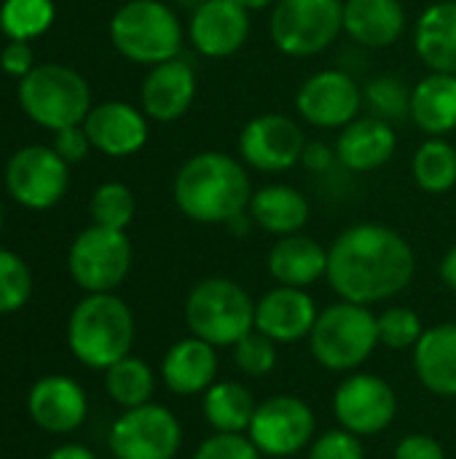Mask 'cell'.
<instances>
[{"label":"cell","instance_id":"obj_1","mask_svg":"<svg viewBox=\"0 0 456 459\" xmlns=\"http://www.w3.org/2000/svg\"><path fill=\"white\" fill-rule=\"evenodd\" d=\"M417 277V253L392 226H347L328 247V285L341 301L374 307L400 296Z\"/></svg>","mask_w":456,"mask_h":459},{"label":"cell","instance_id":"obj_28","mask_svg":"<svg viewBox=\"0 0 456 459\" xmlns=\"http://www.w3.org/2000/svg\"><path fill=\"white\" fill-rule=\"evenodd\" d=\"M411 124L425 137H449L456 132V75L427 73L411 86Z\"/></svg>","mask_w":456,"mask_h":459},{"label":"cell","instance_id":"obj_41","mask_svg":"<svg viewBox=\"0 0 456 459\" xmlns=\"http://www.w3.org/2000/svg\"><path fill=\"white\" fill-rule=\"evenodd\" d=\"M392 459H446V449L427 433H409L398 441Z\"/></svg>","mask_w":456,"mask_h":459},{"label":"cell","instance_id":"obj_17","mask_svg":"<svg viewBox=\"0 0 456 459\" xmlns=\"http://www.w3.org/2000/svg\"><path fill=\"white\" fill-rule=\"evenodd\" d=\"M320 307L306 288L274 285L255 301V331L277 344H298L309 339Z\"/></svg>","mask_w":456,"mask_h":459},{"label":"cell","instance_id":"obj_6","mask_svg":"<svg viewBox=\"0 0 456 459\" xmlns=\"http://www.w3.org/2000/svg\"><path fill=\"white\" fill-rule=\"evenodd\" d=\"M185 325L191 336L212 347H234L255 331V299L228 277H207L185 296Z\"/></svg>","mask_w":456,"mask_h":459},{"label":"cell","instance_id":"obj_27","mask_svg":"<svg viewBox=\"0 0 456 459\" xmlns=\"http://www.w3.org/2000/svg\"><path fill=\"white\" fill-rule=\"evenodd\" d=\"M411 352L422 387L438 398H456V323L425 328Z\"/></svg>","mask_w":456,"mask_h":459},{"label":"cell","instance_id":"obj_12","mask_svg":"<svg viewBox=\"0 0 456 459\" xmlns=\"http://www.w3.org/2000/svg\"><path fill=\"white\" fill-rule=\"evenodd\" d=\"M108 446L116 459H175L183 446L180 420L161 403L124 409L113 422Z\"/></svg>","mask_w":456,"mask_h":459},{"label":"cell","instance_id":"obj_21","mask_svg":"<svg viewBox=\"0 0 456 459\" xmlns=\"http://www.w3.org/2000/svg\"><path fill=\"white\" fill-rule=\"evenodd\" d=\"M333 148L339 164L347 172L366 175L392 161L398 151V132L390 121L368 113V116H357L352 124L339 129Z\"/></svg>","mask_w":456,"mask_h":459},{"label":"cell","instance_id":"obj_40","mask_svg":"<svg viewBox=\"0 0 456 459\" xmlns=\"http://www.w3.org/2000/svg\"><path fill=\"white\" fill-rule=\"evenodd\" d=\"M51 148L67 161V164H75V161H83L91 151V140L83 129V124H75V126H65V129H56L54 132V140H51Z\"/></svg>","mask_w":456,"mask_h":459},{"label":"cell","instance_id":"obj_20","mask_svg":"<svg viewBox=\"0 0 456 459\" xmlns=\"http://www.w3.org/2000/svg\"><path fill=\"white\" fill-rule=\"evenodd\" d=\"M27 411H30V420L40 430L54 433V436H67L86 422L89 401H86L83 387L75 379L51 374V377L38 379L30 387Z\"/></svg>","mask_w":456,"mask_h":459},{"label":"cell","instance_id":"obj_3","mask_svg":"<svg viewBox=\"0 0 456 459\" xmlns=\"http://www.w3.org/2000/svg\"><path fill=\"white\" fill-rule=\"evenodd\" d=\"M67 347L78 363L108 371L134 347V315L116 293H86L67 317Z\"/></svg>","mask_w":456,"mask_h":459},{"label":"cell","instance_id":"obj_13","mask_svg":"<svg viewBox=\"0 0 456 459\" xmlns=\"http://www.w3.org/2000/svg\"><path fill=\"white\" fill-rule=\"evenodd\" d=\"M293 105L306 126L344 129L366 108L363 83L341 67H323L298 83Z\"/></svg>","mask_w":456,"mask_h":459},{"label":"cell","instance_id":"obj_35","mask_svg":"<svg viewBox=\"0 0 456 459\" xmlns=\"http://www.w3.org/2000/svg\"><path fill=\"white\" fill-rule=\"evenodd\" d=\"M376 328L379 344L395 352L414 350L425 333V323L411 307H387L382 315H376Z\"/></svg>","mask_w":456,"mask_h":459},{"label":"cell","instance_id":"obj_24","mask_svg":"<svg viewBox=\"0 0 456 459\" xmlns=\"http://www.w3.org/2000/svg\"><path fill=\"white\" fill-rule=\"evenodd\" d=\"M266 269L277 285L312 288L328 274V247L304 231L277 237L266 255Z\"/></svg>","mask_w":456,"mask_h":459},{"label":"cell","instance_id":"obj_37","mask_svg":"<svg viewBox=\"0 0 456 459\" xmlns=\"http://www.w3.org/2000/svg\"><path fill=\"white\" fill-rule=\"evenodd\" d=\"M277 342L263 336L261 331H250L245 339H239L231 347V360L239 368V374L250 379H263L277 368Z\"/></svg>","mask_w":456,"mask_h":459},{"label":"cell","instance_id":"obj_46","mask_svg":"<svg viewBox=\"0 0 456 459\" xmlns=\"http://www.w3.org/2000/svg\"><path fill=\"white\" fill-rule=\"evenodd\" d=\"M250 13H255V11H271V5L277 3V0H239Z\"/></svg>","mask_w":456,"mask_h":459},{"label":"cell","instance_id":"obj_9","mask_svg":"<svg viewBox=\"0 0 456 459\" xmlns=\"http://www.w3.org/2000/svg\"><path fill=\"white\" fill-rule=\"evenodd\" d=\"M132 242L126 231L89 226L83 229L67 253V272L73 282L86 293H113L132 269Z\"/></svg>","mask_w":456,"mask_h":459},{"label":"cell","instance_id":"obj_11","mask_svg":"<svg viewBox=\"0 0 456 459\" xmlns=\"http://www.w3.org/2000/svg\"><path fill=\"white\" fill-rule=\"evenodd\" d=\"M317 436V417L298 395H271L258 403L247 438L263 457H296L309 449Z\"/></svg>","mask_w":456,"mask_h":459},{"label":"cell","instance_id":"obj_36","mask_svg":"<svg viewBox=\"0 0 456 459\" xmlns=\"http://www.w3.org/2000/svg\"><path fill=\"white\" fill-rule=\"evenodd\" d=\"M32 296V272L22 255L0 247V315L19 312Z\"/></svg>","mask_w":456,"mask_h":459},{"label":"cell","instance_id":"obj_39","mask_svg":"<svg viewBox=\"0 0 456 459\" xmlns=\"http://www.w3.org/2000/svg\"><path fill=\"white\" fill-rule=\"evenodd\" d=\"M191 459H266L247 433H212L204 438Z\"/></svg>","mask_w":456,"mask_h":459},{"label":"cell","instance_id":"obj_42","mask_svg":"<svg viewBox=\"0 0 456 459\" xmlns=\"http://www.w3.org/2000/svg\"><path fill=\"white\" fill-rule=\"evenodd\" d=\"M0 67H3V73L22 81L35 67V51H32L30 40H8L5 48L0 51Z\"/></svg>","mask_w":456,"mask_h":459},{"label":"cell","instance_id":"obj_32","mask_svg":"<svg viewBox=\"0 0 456 459\" xmlns=\"http://www.w3.org/2000/svg\"><path fill=\"white\" fill-rule=\"evenodd\" d=\"M54 0H3L0 30L8 40H32L54 24Z\"/></svg>","mask_w":456,"mask_h":459},{"label":"cell","instance_id":"obj_16","mask_svg":"<svg viewBox=\"0 0 456 459\" xmlns=\"http://www.w3.org/2000/svg\"><path fill=\"white\" fill-rule=\"evenodd\" d=\"M250 11L239 0H202L185 22V38L207 59L239 54L250 38Z\"/></svg>","mask_w":456,"mask_h":459},{"label":"cell","instance_id":"obj_14","mask_svg":"<svg viewBox=\"0 0 456 459\" xmlns=\"http://www.w3.org/2000/svg\"><path fill=\"white\" fill-rule=\"evenodd\" d=\"M333 417L339 428L360 438L379 436L398 417L395 387L379 374L352 371L339 382L333 393Z\"/></svg>","mask_w":456,"mask_h":459},{"label":"cell","instance_id":"obj_44","mask_svg":"<svg viewBox=\"0 0 456 459\" xmlns=\"http://www.w3.org/2000/svg\"><path fill=\"white\" fill-rule=\"evenodd\" d=\"M438 274H441V282H443L449 290H454L456 293V242L443 253L441 266H438Z\"/></svg>","mask_w":456,"mask_h":459},{"label":"cell","instance_id":"obj_45","mask_svg":"<svg viewBox=\"0 0 456 459\" xmlns=\"http://www.w3.org/2000/svg\"><path fill=\"white\" fill-rule=\"evenodd\" d=\"M48 459H97V455L86 446H78V444H65V446H56Z\"/></svg>","mask_w":456,"mask_h":459},{"label":"cell","instance_id":"obj_47","mask_svg":"<svg viewBox=\"0 0 456 459\" xmlns=\"http://www.w3.org/2000/svg\"><path fill=\"white\" fill-rule=\"evenodd\" d=\"M0 229H3V210H0Z\"/></svg>","mask_w":456,"mask_h":459},{"label":"cell","instance_id":"obj_31","mask_svg":"<svg viewBox=\"0 0 456 459\" xmlns=\"http://www.w3.org/2000/svg\"><path fill=\"white\" fill-rule=\"evenodd\" d=\"M105 393L121 409L145 406V403L153 401L156 374L145 360H140L134 355H126V358H121L118 363H113L105 371Z\"/></svg>","mask_w":456,"mask_h":459},{"label":"cell","instance_id":"obj_7","mask_svg":"<svg viewBox=\"0 0 456 459\" xmlns=\"http://www.w3.org/2000/svg\"><path fill=\"white\" fill-rule=\"evenodd\" d=\"M19 105L30 121L56 132L83 124L91 110V89L86 78L67 65H35L19 81Z\"/></svg>","mask_w":456,"mask_h":459},{"label":"cell","instance_id":"obj_43","mask_svg":"<svg viewBox=\"0 0 456 459\" xmlns=\"http://www.w3.org/2000/svg\"><path fill=\"white\" fill-rule=\"evenodd\" d=\"M301 164L304 169H309L312 175H323V172H331L339 159H336V148L323 143V140H314V143H306L304 148V156H301Z\"/></svg>","mask_w":456,"mask_h":459},{"label":"cell","instance_id":"obj_22","mask_svg":"<svg viewBox=\"0 0 456 459\" xmlns=\"http://www.w3.org/2000/svg\"><path fill=\"white\" fill-rule=\"evenodd\" d=\"M218 371H220L218 347L207 344L199 336H185L175 342L161 360L164 387L180 398L204 395L218 382Z\"/></svg>","mask_w":456,"mask_h":459},{"label":"cell","instance_id":"obj_5","mask_svg":"<svg viewBox=\"0 0 456 459\" xmlns=\"http://www.w3.org/2000/svg\"><path fill=\"white\" fill-rule=\"evenodd\" d=\"M309 352L312 358L333 374H352L357 371L379 347V328L376 315L371 307L336 301L320 309L317 323L309 333Z\"/></svg>","mask_w":456,"mask_h":459},{"label":"cell","instance_id":"obj_15","mask_svg":"<svg viewBox=\"0 0 456 459\" xmlns=\"http://www.w3.org/2000/svg\"><path fill=\"white\" fill-rule=\"evenodd\" d=\"M67 167L51 145H24L5 164V188L27 210H51L67 194Z\"/></svg>","mask_w":456,"mask_h":459},{"label":"cell","instance_id":"obj_33","mask_svg":"<svg viewBox=\"0 0 456 459\" xmlns=\"http://www.w3.org/2000/svg\"><path fill=\"white\" fill-rule=\"evenodd\" d=\"M134 210H137V202H134L132 188L118 180L97 186L89 202L91 223L116 229V231H126V226L134 221Z\"/></svg>","mask_w":456,"mask_h":459},{"label":"cell","instance_id":"obj_4","mask_svg":"<svg viewBox=\"0 0 456 459\" xmlns=\"http://www.w3.org/2000/svg\"><path fill=\"white\" fill-rule=\"evenodd\" d=\"M108 35L124 59L153 67L180 56L185 24L164 0H126L110 16Z\"/></svg>","mask_w":456,"mask_h":459},{"label":"cell","instance_id":"obj_18","mask_svg":"<svg viewBox=\"0 0 456 459\" xmlns=\"http://www.w3.org/2000/svg\"><path fill=\"white\" fill-rule=\"evenodd\" d=\"M196 91H199V78L194 65L175 56L148 67L140 86V108L148 118L159 124H172L191 110Z\"/></svg>","mask_w":456,"mask_h":459},{"label":"cell","instance_id":"obj_29","mask_svg":"<svg viewBox=\"0 0 456 459\" xmlns=\"http://www.w3.org/2000/svg\"><path fill=\"white\" fill-rule=\"evenodd\" d=\"M255 409L253 393L234 379H218L202 395V414L215 433H247Z\"/></svg>","mask_w":456,"mask_h":459},{"label":"cell","instance_id":"obj_19","mask_svg":"<svg viewBox=\"0 0 456 459\" xmlns=\"http://www.w3.org/2000/svg\"><path fill=\"white\" fill-rule=\"evenodd\" d=\"M83 129L91 140V148L110 159H126L140 153L151 134L148 116L142 113V108H134L121 100L91 105L89 116L83 118Z\"/></svg>","mask_w":456,"mask_h":459},{"label":"cell","instance_id":"obj_8","mask_svg":"<svg viewBox=\"0 0 456 459\" xmlns=\"http://www.w3.org/2000/svg\"><path fill=\"white\" fill-rule=\"evenodd\" d=\"M344 35V0H277L269 11V38L290 59H312Z\"/></svg>","mask_w":456,"mask_h":459},{"label":"cell","instance_id":"obj_2","mask_svg":"<svg viewBox=\"0 0 456 459\" xmlns=\"http://www.w3.org/2000/svg\"><path fill=\"white\" fill-rule=\"evenodd\" d=\"M250 169L226 151H199L188 156L172 180V199L180 215L202 226H226L247 212L253 196Z\"/></svg>","mask_w":456,"mask_h":459},{"label":"cell","instance_id":"obj_23","mask_svg":"<svg viewBox=\"0 0 456 459\" xmlns=\"http://www.w3.org/2000/svg\"><path fill=\"white\" fill-rule=\"evenodd\" d=\"M409 27L403 0H344V35L368 48L382 51L395 46Z\"/></svg>","mask_w":456,"mask_h":459},{"label":"cell","instance_id":"obj_26","mask_svg":"<svg viewBox=\"0 0 456 459\" xmlns=\"http://www.w3.org/2000/svg\"><path fill=\"white\" fill-rule=\"evenodd\" d=\"M247 212L255 229L271 237H288L304 231L312 218V204L304 191L290 183H266L253 191Z\"/></svg>","mask_w":456,"mask_h":459},{"label":"cell","instance_id":"obj_38","mask_svg":"<svg viewBox=\"0 0 456 459\" xmlns=\"http://www.w3.org/2000/svg\"><path fill=\"white\" fill-rule=\"evenodd\" d=\"M306 459H366V444L360 436L344 428H333L314 436L306 449Z\"/></svg>","mask_w":456,"mask_h":459},{"label":"cell","instance_id":"obj_10","mask_svg":"<svg viewBox=\"0 0 456 459\" xmlns=\"http://www.w3.org/2000/svg\"><path fill=\"white\" fill-rule=\"evenodd\" d=\"M306 132L298 118L288 113L253 116L237 137V156L242 164L261 175H282L301 164Z\"/></svg>","mask_w":456,"mask_h":459},{"label":"cell","instance_id":"obj_34","mask_svg":"<svg viewBox=\"0 0 456 459\" xmlns=\"http://www.w3.org/2000/svg\"><path fill=\"white\" fill-rule=\"evenodd\" d=\"M363 102L371 110V116L392 124L409 118L411 86L400 75H376L363 83Z\"/></svg>","mask_w":456,"mask_h":459},{"label":"cell","instance_id":"obj_30","mask_svg":"<svg viewBox=\"0 0 456 459\" xmlns=\"http://www.w3.org/2000/svg\"><path fill=\"white\" fill-rule=\"evenodd\" d=\"M411 178L425 194H449L456 186L454 143H449V137H425L411 156Z\"/></svg>","mask_w":456,"mask_h":459},{"label":"cell","instance_id":"obj_25","mask_svg":"<svg viewBox=\"0 0 456 459\" xmlns=\"http://www.w3.org/2000/svg\"><path fill=\"white\" fill-rule=\"evenodd\" d=\"M411 43L427 73L456 75V0L430 3L414 22Z\"/></svg>","mask_w":456,"mask_h":459}]
</instances>
